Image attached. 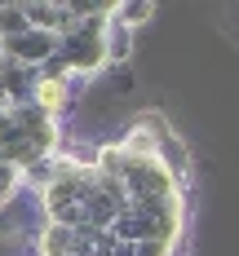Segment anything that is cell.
Listing matches in <instances>:
<instances>
[]
</instances>
